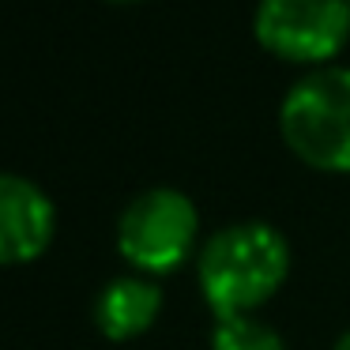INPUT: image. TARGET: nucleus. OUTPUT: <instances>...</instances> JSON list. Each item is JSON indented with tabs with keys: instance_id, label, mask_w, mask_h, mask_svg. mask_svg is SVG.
I'll use <instances>...</instances> for the list:
<instances>
[{
	"instance_id": "obj_6",
	"label": "nucleus",
	"mask_w": 350,
	"mask_h": 350,
	"mask_svg": "<svg viewBox=\"0 0 350 350\" xmlns=\"http://www.w3.org/2000/svg\"><path fill=\"white\" fill-rule=\"evenodd\" d=\"M162 312V286L151 275H117L94 297V324L109 339H132L147 332Z\"/></svg>"
},
{
	"instance_id": "obj_2",
	"label": "nucleus",
	"mask_w": 350,
	"mask_h": 350,
	"mask_svg": "<svg viewBox=\"0 0 350 350\" xmlns=\"http://www.w3.org/2000/svg\"><path fill=\"white\" fill-rule=\"evenodd\" d=\"M279 132L301 162L350 174V68L317 64L286 87L279 102Z\"/></svg>"
},
{
	"instance_id": "obj_1",
	"label": "nucleus",
	"mask_w": 350,
	"mask_h": 350,
	"mask_svg": "<svg viewBox=\"0 0 350 350\" xmlns=\"http://www.w3.org/2000/svg\"><path fill=\"white\" fill-rule=\"evenodd\" d=\"M290 245L264 219H241L215 230L196 252V282L215 320L264 305L286 282Z\"/></svg>"
},
{
	"instance_id": "obj_8",
	"label": "nucleus",
	"mask_w": 350,
	"mask_h": 350,
	"mask_svg": "<svg viewBox=\"0 0 350 350\" xmlns=\"http://www.w3.org/2000/svg\"><path fill=\"white\" fill-rule=\"evenodd\" d=\"M332 350H350V327H347V332H342L339 339L332 342Z\"/></svg>"
},
{
	"instance_id": "obj_7",
	"label": "nucleus",
	"mask_w": 350,
	"mask_h": 350,
	"mask_svg": "<svg viewBox=\"0 0 350 350\" xmlns=\"http://www.w3.org/2000/svg\"><path fill=\"white\" fill-rule=\"evenodd\" d=\"M211 350H286V339L267 320L252 317V312H241V317L215 320Z\"/></svg>"
},
{
	"instance_id": "obj_9",
	"label": "nucleus",
	"mask_w": 350,
	"mask_h": 350,
	"mask_svg": "<svg viewBox=\"0 0 350 350\" xmlns=\"http://www.w3.org/2000/svg\"><path fill=\"white\" fill-rule=\"evenodd\" d=\"M117 4H124V0H117Z\"/></svg>"
},
{
	"instance_id": "obj_3",
	"label": "nucleus",
	"mask_w": 350,
	"mask_h": 350,
	"mask_svg": "<svg viewBox=\"0 0 350 350\" xmlns=\"http://www.w3.org/2000/svg\"><path fill=\"white\" fill-rule=\"evenodd\" d=\"M200 230V211L189 192L174 185H151L136 192L117 215V252L139 275H166L189 260Z\"/></svg>"
},
{
	"instance_id": "obj_5",
	"label": "nucleus",
	"mask_w": 350,
	"mask_h": 350,
	"mask_svg": "<svg viewBox=\"0 0 350 350\" xmlns=\"http://www.w3.org/2000/svg\"><path fill=\"white\" fill-rule=\"evenodd\" d=\"M57 207L34 177L0 170V264H27L49 249Z\"/></svg>"
},
{
	"instance_id": "obj_4",
	"label": "nucleus",
	"mask_w": 350,
	"mask_h": 350,
	"mask_svg": "<svg viewBox=\"0 0 350 350\" xmlns=\"http://www.w3.org/2000/svg\"><path fill=\"white\" fill-rule=\"evenodd\" d=\"M252 34L294 64H332L350 38V0H256Z\"/></svg>"
}]
</instances>
